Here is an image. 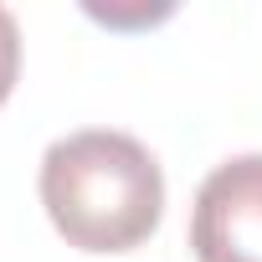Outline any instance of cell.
<instances>
[{
    "instance_id": "2",
    "label": "cell",
    "mask_w": 262,
    "mask_h": 262,
    "mask_svg": "<svg viewBox=\"0 0 262 262\" xmlns=\"http://www.w3.org/2000/svg\"><path fill=\"white\" fill-rule=\"evenodd\" d=\"M195 262H262V155L221 160L190 206Z\"/></svg>"
},
{
    "instance_id": "1",
    "label": "cell",
    "mask_w": 262,
    "mask_h": 262,
    "mask_svg": "<svg viewBox=\"0 0 262 262\" xmlns=\"http://www.w3.org/2000/svg\"><path fill=\"white\" fill-rule=\"evenodd\" d=\"M41 206L77 252H128L165 216V170L123 128H77L41 155Z\"/></svg>"
},
{
    "instance_id": "3",
    "label": "cell",
    "mask_w": 262,
    "mask_h": 262,
    "mask_svg": "<svg viewBox=\"0 0 262 262\" xmlns=\"http://www.w3.org/2000/svg\"><path fill=\"white\" fill-rule=\"evenodd\" d=\"M16 72H21V26H16V16L6 6H0V103L11 98Z\"/></svg>"
}]
</instances>
